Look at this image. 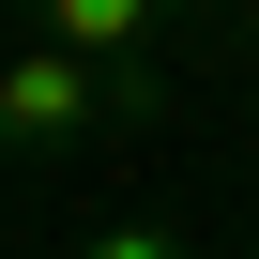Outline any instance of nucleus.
Masks as SVG:
<instances>
[{"mask_svg": "<svg viewBox=\"0 0 259 259\" xmlns=\"http://www.w3.org/2000/svg\"><path fill=\"white\" fill-rule=\"evenodd\" d=\"M107 122H122V92L92 61H61V46H16L0 61V153H76V138H107Z\"/></svg>", "mask_w": 259, "mask_h": 259, "instance_id": "nucleus-1", "label": "nucleus"}, {"mask_svg": "<svg viewBox=\"0 0 259 259\" xmlns=\"http://www.w3.org/2000/svg\"><path fill=\"white\" fill-rule=\"evenodd\" d=\"M76 259H183V229H92Z\"/></svg>", "mask_w": 259, "mask_h": 259, "instance_id": "nucleus-3", "label": "nucleus"}, {"mask_svg": "<svg viewBox=\"0 0 259 259\" xmlns=\"http://www.w3.org/2000/svg\"><path fill=\"white\" fill-rule=\"evenodd\" d=\"M46 46L92 76H153V0H46Z\"/></svg>", "mask_w": 259, "mask_h": 259, "instance_id": "nucleus-2", "label": "nucleus"}]
</instances>
